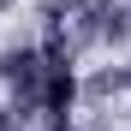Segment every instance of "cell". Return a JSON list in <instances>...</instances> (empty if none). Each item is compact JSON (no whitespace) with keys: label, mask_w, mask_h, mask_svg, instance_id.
Returning <instances> with one entry per match:
<instances>
[{"label":"cell","mask_w":131,"mask_h":131,"mask_svg":"<svg viewBox=\"0 0 131 131\" xmlns=\"http://www.w3.org/2000/svg\"><path fill=\"white\" fill-rule=\"evenodd\" d=\"M72 101H78V78H72V66H48V78H42V113L60 125L66 113H72Z\"/></svg>","instance_id":"6da1fadb"}]
</instances>
